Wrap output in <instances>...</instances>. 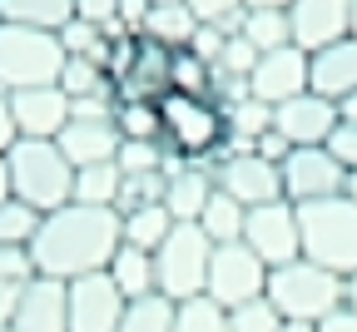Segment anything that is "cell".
Listing matches in <instances>:
<instances>
[{
	"instance_id": "obj_1",
	"label": "cell",
	"mask_w": 357,
	"mask_h": 332,
	"mask_svg": "<svg viewBox=\"0 0 357 332\" xmlns=\"http://www.w3.org/2000/svg\"><path fill=\"white\" fill-rule=\"evenodd\" d=\"M124 243V228L114 209H84V204H65L55 213L40 218V233L30 243V263L40 278H60L75 282L84 273H105L109 258Z\"/></svg>"
},
{
	"instance_id": "obj_2",
	"label": "cell",
	"mask_w": 357,
	"mask_h": 332,
	"mask_svg": "<svg viewBox=\"0 0 357 332\" xmlns=\"http://www.w3.org/2000/svg\"><path fill=\"white\" fill-rule=\"evenodd\" d=\"M159 144L174 159L189 164H213L229 144V119L223 105L208 94H159Z\"/></svg>"
},
{
	"instance_id": "obj_3",
	"label": "cell",
	"mask_w": 357,
	"mask_h": 332,
	"mask_svg": "<svg viewBox=\"0 0 357 332\" xmlns=\"http://www.w3.org/2000/svg\"><path fill=\"white\" fill-rule=\"evenodd\" d=\"M10 199L30 204L35 213H55L75 204V164L60 154L55 139H15L6 149Z\"/></svg>"
},
{
	"instance_id": "obj_4",
	"label": "cell",
	"mask_w": 357,
	"mask_h": 332,
	"mask_svg": "<svg viewBox=\"0 0 357 332\" xmlns=\"http://www.w3.org/2000/svg\"><path fill=\"white\" fill-rule=\"evenodd\" d=\"M268 303L278 308L283 322H312L333 317L337 308H347V278H337L333 268L312 263V258H293L283 268L268 273Z\"/></svg>"
},
{
	"instance_id": "obj_5",
	"label": "cell",
	"mask_w": 357,
	"mask_h": 332,
	"mask_svg": "<svg viewBox=\"0 0 357 332\" xmlns=\"http://www.w3.org/2000/svg\"><path fill=\"white\" fill-rule=\"evenodd\" d=\"M298 228H303V258L333 268L337 278L357 273V204L347 194L323 199V204H303Z\"/></svg>"
},
{
	"instance_id": "obj_6",
	"label": "cell",
	"mask_w": 357,
	"mask_h": 332,
	"mask_svg": "<svg viewBox=\"0 0 357 332\" xmlns=\"http://www.w3.org/2000/svg\"><path fill=\"white\" fill-rule=\"evenodd\" d=\"M60 70H65L60 35L30 30V25H6V20H0V94L60 84Z\"/></svg>"
},
{
	"instance_id": "obj_7",
	"label": "cell",
	"mask_w": 357,
	"mask_h": 332,
	"mask_svg": "<svg viewBox=\"0 0 357 332\" xmlns=\"http://www.w3.org/2000/svg\"><path fill=\"white\" fill-rule=\"evenodd\" d=\"M208 258H213V243L204 239V228L199 223H174V233L164 239V248L154 253L159 298H169V303L199 298L204 282H208Z\"/></svg>"
},
{
	"instance_id": "obj_8",
	"label": "cell",
	"mask_w": 357,
	"mask_h": 332,
	"mask_svg": "<svg viewBox=\"0 0 357 332\" xmlns=\"http://www.w3.org/2000/svg\"><path fill=\"white\" fill-rule=\"evenodd\" d=\"M268 293V263L248 248V243H223L208 258V282L204 298H213L218 308H243L253 298Z\"/></svg>"
},
{
	"instance_id": "obj_9",
	"label": "cell",
	"mask_w": 357,
	"mask_h": 332,
	"mask_svg": "<svg viewBox=\"0 0 357 332\" xmlns=\"http://www.w3.org/2000/svg\"><path fill=\"white\" fill-rule=\"evenodd\" d=\"M243 243L268 263V273L303 258V228H298V204L278 199V204H258L243 218Z\"/></svg>"
},
{
	"instance_id": "obj_10",
	"label": "cell",
	"mask_w": 357,
	"mask_h": 332,
	"mask_svg": "<svg viewBox=\"0 0 357 332\" xmlns=\"http://www.w3.org/2000/svg\"><path fill=\"white\" fill-rule=\"evenodd\" d=\"M278 174H283V199L288 204H323V199H337V194H347V169L323 149V144H312V149H293L283 164H278Z\"/></svg>"
},
{
	"instance_id": "obj_11",
	"label": "cell",
	"mask_w": 357,
	"mask_h": 332,
	"mask_svg": "<svg viewBox=\"0 0 357 332\" xmlns=\"http://www.w3.org/2000/svg\"><path fill=\"white\" fill-rule=\"evenodd\" d=\"M213 188L229 194L234 204L243 209H258V204H278L283 199V174L278 164H268L258 154H218L213 164Z\"/></svg>"
},
{
	"instance_id": "obj_12",
	"label": "cell",
	"mask_w": 357,
	"mask_h": 332,
	"mask_svg": "<svg viewBox=\"0 0 357 332\" xmlns=\"http://www.w3.org/2000/svg\"><path fill=\"white\" fill-rule=\"evenodd\" d=\"M15 139H60L70 124V94L60 84H40V89H15L6 94Z\"/></svg>"
},
{
	"instance_id": "obj_13",
	"label": "cell",
	"mask_w": 357,
	"mask_h": 332,
	"mask_svg": "<svg viewBox=\"0 0 357 332\" xmlns=\"http://www.w3.org/2000/svg\"><path fill=\"white\" fill-rule=\"evenodd\" d=\"M342 110L333 100H323V94H293V100L273 105V129L288 139L293 149H312V144H328V134L337 129Z\"/></svg>"
},
{
	"instance_id": "obj_14",
	"label": "cell",
	"mask_w": 357,
	"mask_h": 332,
	"mask_svg": "<svg viewBox=\"0 0 357 332\" xmlns=\"http://www.w3.org/2000/svg\"><path fill=\"white\" fill-rule=\"evenodd\" d=\"M124 298L109 282V273H84L70 282V332H119Z\"/></svg>"
},
{
	"instance_id": "obj_15",
	"label": "cell",
	"mask_w": 357,
	"mask_h": 332,
	"mask_svg": "<svg viewBox=\"0 0 357 332\" xmlns=\"http://www.w3.org/2000/svg\"><path fill=\"white\" fill-rule=\"evenodd\" d=\"M288 25H293V45L312 55L352 35V0H293Z\"/></svg>"
},
{
	"instance_id": "obj_16",
	"label": "cell",
	"mask_w": 357,
	"mask_h": 332,
	"mask_svg": "<svg viewBox=\"0 0 357 332\" xmlns=\"http://www.w3.org/2000/svg\"><path fill=\"white\" fill-rule=\"evenodd\" d=\"M248 84H253V100H263V105H283L293 94H307V50L283 45L273 55H258Z\"/></svg>"
},
{
	"instance_id": "obj_17",
	"label": "cell",
	"mask_w": 357,
	"mask_h": 332,
	"mask_svg": "<svg viewBox=\"0 0 357 332\" xmlns=\"http://www.w3.org/2000/svg\"><path fill=\"white\" fill-rule=\"evenodd\" d=\"M10 332H70V282L35 273L10 317Z\"/></svg>"
},
{
	"instance_id": "obj_18",
	"label": "cell",
	"mask_w": 357,
	"mask_h": 332,
	"mask_svg": "<svg viewBox=\"0 0 357 332\" xmlns=\"http://www.w3.org/2000/svg\"><path fill=\"white\" fill-rule=\"evenodd\" d=\"M208 199H213V169L169 154L164 159V209L174 213V223H199Z\"/></svg>"
},
{
	"instance_id": "obj_19",
	"label": "cell",
	"mask_w": 357,
	"mask_h": 332,
	"mask_svg": "<svg viewBox=\"0 0 357 332\" xmlns=\"http://www.w3.org/2000/svg\"><path fill=\"white\" fill-rule=\"evenodd\" d=\"M307 89L323 94V100L342 105L347 94H357V35L323 45V50L307 55Z\"/></svg>"
},
{
	"instance_id": "obj_20",
	"label": "cell",
	"mask_w": 357,
	"mask_h": 332,
	"mask_svg": "<svg viewBox=\"0 0 357 332\" xmlns=\"http://www.w3.org/2000/svg\"><path fill=\"white\" fill-rule=\"evenodd\" d=\"M169 65H174V50H164L149 35H139L134 65L114 84V100H159V94H169Z\"/></svg>"
},
{
	"instance_id": "obj_21",
	"label": "cell",
	"mask_w": 357,
	"mask_h": 332,
	"mask_svg": "<svg viewBox=\"0 0 357 332\" xmlns=\"http://www.w3.org/2000/svg\"><path fill=\"white\" fill-rule=\"evenodd\" d=\"M55 144L75 169H89V164H109L119 154V134H114V119H70Z\"/></svg>"
},
{
	"instance_id": "obj_22",
	"label": "cell",
	"mask_w": 357,
	"mask_h": 332,
	"mask_svg": "<svg viewBox=\"0 0 357 332\" xmlns=\"http://www.w3.org/2000/svg\"><path fill=\"white\" fill-rule=\"evenodd\" d=\"M109 282L119 288V298L124 303H139V298H154L159 293V273H154V253H144V248H129V243H119V253L109 258Z\"/></svg>"
},
{
	"instance_id": "obj_23",
	"label": "cell",
	"mask_w": 357,
	"mask_h": 332,
	"mask_svg": "<svg viewBox=\"0 0 357 332\" xmlns=\"http://www.w3.org/2000/svg\"><path fill=\"white\" fill-rule=\"evenodd\" d=\"M0 20L6 25H30L60 35L75 20V0H0Z\"/></svg>"
},
{
	"instance_id": "obj_24",
	"label": "cell",
	"mask_w": 357,
	"mask_h": 332,
	"mask_svg": "<svg viewBox=\"0 0 357 332\" xmlns=\"http://www.w3.org/2000/svg\"><path fill=\"white\" fill-rule=\"evenodd\" d=\"M194 30H199L194 10L178 0V6H154L139 35H149L154 45H164V50H189V45H194Z\"/></svg>"
},
{
	"instance_id": "obj_25",
	"label": "cell",
	"mask_w": 357,
	"mask_h": 332,
	"mask_svg": "<svg viewBox=\"0 0 357 332\" xmlns=\"http://www.w3.org/2000/svg\"><path fill=\"white\" fill-rule=\"evenodd\" d=\"M30 282H35L30 248H0V327H10V317H15Z\"/></svg>"
},
{
	"instance_id": "obj_26",
	"label": "cell",
	"mask_w": 357,
	"mask_h": 332,
	"mask_svg": "<svg viewBox=\"0 0 357 332\" xmlns=\"http://www.w3.org/2000/svg\"><path fill=\"white\" fill-rule=\"evenodd\" d=\"M243 218H248V209L213 188V199H208L204 213H199V228H204V239H208L213 248H223V243H243Z\"/></svg>"
},
{
	"instance_id": "obj_27",
	"label": "cell",
	"mask_w": 357,
	"mask_h": 332,
	"mask_svg": "<svg viewBox=\"0 0 357 332\" xmlns=\"http://www.w3.org/2000/svg\"><path fill=\"white\" fill-rule=\"evenodd\" d=\"M119 228H124V243H129V248L159 253L164 239L174 233V213H169L164 204H154V209H134V213H119Z\"/></svg>"
},
{
	"instance_id": "obj_28",
	"label": "cell",
	"mask_w": 357,
	"mask_h": 332,
	"mask_svg": "<svg viewBox=\"0 0 357 332\" xmlns=\"http://www.w3.org/2000/svg\"><path fill=\"white\" fill-rule=\"evenodd\" d=\"M119 183H124V174H119L114 159H109V164L75 169V204H84V209H114Z\"/></svg>"
},
{
	"instance_id": "obj_29",
	"label": "cell",
	"mask_w": 357,
	"mask_h": 332,
	"mask_svg": "<svg viewBox=\"0 0 357 332\" xmlns=\"http://www.w3.org/2000/svg\"><path fill=\"white\" fill-rule=\"evenodd\" d=\"M258 55H273L283 45H293V25H288V10H248L243 15V30H238Z\"/></svg>"
},
{
	"instance_id": "obj_30",
	"label": "cell",
	"mask_w": 357,
	"mask_h": 332,
	"mask_svg": "<svg viewBox=\"0 0 357 332\" xmlns=\"http://www.w3.org/2000/svg\"><path fill=\"white\" fill-rule=\"evenodd\" d=\"M60 89L70 94V100H95V94H109V100H114V80L105 75V65H95V60H79V55H65Z\"/></svg>"
},
{
	"instance_id": "obj_31",
	"label": "cell",
	"mask_w": 357,
	"mask_h": 332,
	"mask_svg": "<svg viewBox=\"0 0 357 332\" xmlns=\"http://www.w3.org/2000/svg\"><path fill=\"white\" fill-rule=\"evenodd\" d=\"M114 134L159 144V100H114Z\"/></svg>"
},
{
	"instance_id": "obj_32",
	"label": "cell",
	"mask_w": 357,
	"mask_h": 332,
	"mask_svg": "<svg viewBox=\"0 0 357 332\" xmlns=\"http://www.w3.org/2000/svg\"><path fill=\"white\" fill-rule=\"evenodd\" d=\"M174 332H229V308H218L204 293L189 303H174Z\"/></svg>"
},
{
	"instance_id": "obj_33",
	"label": "cell",
	"mask_w": 357,
	"mask_h": 332,
	"mask_svg": "<svg viewBox=\"0 0 357 332\" xmlns=\"http://www.w3.org/2000/svg\"><path fill=\"white\" fill-rule=\"evenodd\" d=\"M169 89H174V94H208V100H213V65L199 60L194 50H174Z\"/></svg>"
},
{
	"instance_id": "obj_34",
	"label": "cell",
	"mask_w": 357,
	"mask_h": 332,
	"mask_svg": "<svg viewBox=\"0 0 357 332\" xmlns=\"http://www.w3.org/2000/svg\"><path fill=\"white\" fill-rule=\"evenodd\" d=\"M60 50L65 55H79V60H95V65H105V50H109V30L105 25H89V20H70L65 30H60Z\"/></svg>"
},
{
	"instance_id": "obj_35",
	"label": "cell",
	"mask_w": 357,
	"mask_h": 332,
	"mask_svg": "<svg viewBox=\"0 0 357 332\" xmlns=\"http://www.w3.org/2000/svg\"><path fill=\"white\" fill-rule=\"evenodd\" d=\"M40 218L30 204L10 199V204H0V248H30L35 243V233H40Z\"/></svg>"
},
{
	"instance_id": "obj_36",
	"label": "cell",
	"mask_w": 357,
	"mask_h": 332,
	"mask_svg": "<svg viewBox=\"0 0 357 332\" xmlns=\"http://www.w3.org/2000/svg\"><path fill=\"white\" fill-rule=\"evenodd\" d=\"M119 332H174V303L159 298V293L129 303L124 317H119Z\"/></svg>"
},
{
	"instance_id": "obj_37",
	"label": "cell",
	"mask_w": 357,
	"mask_h": 332,
	"mask_svg": "<svg viewBox=\"0 0 357 332\" xmlns=\"http://www.w3.org/2000/svg\"><path fill=\"white\" fill-rule=\"evenodd\" d=\"M154 204H164V169H159V174H124L119 199H114V213L154 209Z\"/></svg>"
},
{
	"instance_id": "obj_38",
	"label": "cell",
	"mask_w": 357,
	"mask_h": 332,
	"mask_svg": "<svg viewBox=\"0 0 357 332\" xmlns=\"http://www.w3.org/2000/svg\"><path fill=\"white\" fill-rule=\"evenodd\" d=\"M164 159H169L164 144H149V139H119V154H114L119 174H159Z\"/></svg>"
},
{
	"instance_id": "obj_39",
	"label": "cell",
	"mask_w": 357,
	"mask_h": 332,
	"mask_svg": "<svg viewBox=\"0 0 357 332\" xmlns=\"http://www.w3.org/2000/svg\"><path fill=\"white\" fill-rule=\"evenodd\" d=\"M184 6L194 10L199 25H218V30H229V35H238L243 30V15H248L243 0H184Z\"/></svg>"
},
{
	"instance_id": "obj_40",
	"label": "cell",
	"mask_w": 357,
	"mask_h": 332,
	"mask_svg": "<svg viewBox=\"0 0 357 332\" xmlns=\"http://www.w3.org/2000/svg\"><path fill=\"white\" fill-rule=\"evenodd\" d=\"M229 332H283V317L268 298H253L243 308H229Z\"/></svg>"
},
{
	"instance_id": "obj_41",
	"label": "cell",
	"mask_w": 357,
	"mask_h": 332,
	"mask_svg": "<svg viewBox=\"0 0 357 332\" xmlns=\"http://www.w3.org/2000/svg\"><path fill=\"white\" fill-rule=\"evenodd\" d=\"M253 65H258V50L243 40V35H229V45H223V55H218V65L213 70H223V75H253Z\"/></svg>"
},
{
	"instance_id": "obj_42",
	"label": "cell",
	"mask_w": 357,
	"mask_h": 332,
	"mask_svg": "<svg viewBox=\"0 0 357 332\" xmlns=\"http://www.w3.org/2000/svg\"><path fill=\"white\" fill-rule=\"evenodd\" d=\"M323 149L352 174V169H357V124H352V119H337V129L328 134V144H323Z\"/></svg>"
},
{
	"instance_id": "obj_43",
	"label": "cell",
	"mask_w": 357,
	"mask_h": 332,
	"mask_svg": "<svg viewBox=\"0 0 357 332\" xmlns=\"http://www.w3.org/2000/svg\"><path fill=\"white\" fill-rule=\"evenodd\" d=\"M223 45H229V30H218V25H199V30H194V45H189V50H194L199 60L218 65V55H223Z\"/></svg>"
},
{
	"instance_id": "obj_44",
	"label": "cell",
	"mask_w": 357,
	"mask_h": 332,
	"mask_svg": "<svg viewBox=\"0 0 357 332\" xmlns=\"http://www.w3.org/2000/svg\"><path fill=\"white\" fill-rule=\"evenodd\" d=\"M75 15L89 25H119V0H75Z\"/></svg>"
},
{
	"instance_id": "obj_45",
	"label": "cell",
	"mask_w": 357,
	"mask_h": 332,
	"mask_svg": "<svg viewBox=\"0 0 357 332\" xmlns=\"http://www.w3.org/2000/svg\"><path fill=\"white\" fill-rule=\"evenodd\" d=\"M149 10H154V0H119V25L129 35H139L144 20H149Z\"/></svg>"
},
{
	"instance_id": "obj_46",
	"label": "cell",
	"mask_w": 357,
	"mask_h": 332,
	"mask_svg": "<svg viewBox=\"0 0 357 332\" xmlns=\"http://www.w3.org/2000/svg\"><path fill=\"white\" fill-rule=\"evenodd\" d=\"M253 154H258V159H268V164H283V159L293 154V144H288V139H283L278 129H268V134L258 139V144H253Z\"/></svg>"
},
{
	"instance_id": "obj_47",
	"label": "cell",
	"mask_w": 357,
	"mask_h": 332,
	"mask_svg": "<svg viewBox=\"0 0 357 332\" xmlns=\"http://www.w3.org/2000/svg\"><path fill=\"white\" fill-rule=\"evenodd\" d=\"M318 332H357V312H352V308H337L333 317L318 322Z\"/></svg>"
},
{
	"instance_id": "obj_48",
	"label": "cell",
	"mask_w": 357,
	"mask_h": 332,
	"mask_svg": "<svg viewBox=\"0 0 357 332\" xmlns=\"http://www.w3.org/2000/svg\"><path fill=\"white\" fill-rule=\"evenodd\" d=\"M15 144V124H10V105H6V94H0V154H6Z\"/></svg>"
},
{
	"instance_id": "obj_49",
	"label": "cell",
	"mask_w": 357,
	"mask_h": 332,
	"mask_svg": "<svg viewBox=\"0 0 357 332\" xmlns=\"http://www.w3.org/2000/svg\"><path fill=\"white\" fill-rule=\"evenodd\" d=\"M243 6H248V10H288L293 0H243Z\"/></svg>"
},
{
	"instance_id": "obj_50",
	"label": "cell",
	"mask_w": 357,
	"mask_h": 332,
	"mask_svg": "<svg viewBox=\"0 0 357 332\" xmlns=\"http://www.w3.org/2000/svg\"><path fill=\"white\" fill-rule=\"evenodd\" d=\"M0 204H10V169H6V154H0Z\"/></svg>"
},
{
	"instance_id": "obj_51",
	"label": "cell",
	"mask_w": 357,
	"mask_h": 332,
	"mask_svg": "<svg viewBox=\"0 0 357 332\" xmlns=\"http://www.w3.org/2000/svg\"><path fill=\"white\" fill-rule=\"evenodd\" d=\"M337 110H342V119H352V124H357V94H347V100H342Z\"/></svg>"
},
{
	"instance_id": "obj_52",
	"label": "cell",
	"mask_w": 357,
	"mask_h": 332,
	"mask_svg": "<svg viewBox=\"0 0 357 332\" xmlns=\"http://www.w3.org/2000/svg\"><path fill=\"white\" fill-rule=\"evenodd\" d=\"M347 308H352V312H357V273H352V278H347Z\"/></svg>"
},
{
	"instance_id": "obj_53",
	"label": "cell",
	"mask_w": 357,
	"mask_h": 332,
	"mask_svg": "<svg viewBox=\"0 0 357 332\" xmlns=\"http://www.w3.org/2000/svg\"><path fill=\"white\" fill-rule=\"evenodd\" d=\"M283 332H318L312 322H283Z\"/></svg>"
},
{
	"instance_id": "obj_54",
	"label": "cell",
	"mask_w": 357,
	"mask_h": 332,
	"mask_svg": "<svg viewBox=\"0 0 357 332\" xmlns=\"http://www.w3.org/2000/svg\"><path fill=\"white\" fill-rule=\"evenodd\" d=\"M347 199H352V204H357V169H352V174H347Z\"/></svg>"
},
{
	"instance_id": "obj_55",
	"label": "cell",
	"mask_w": 357,
	"mask_h": 332,
	"mask_svg": "<svg viewBox=\"0 0 357 332\" xmlns=\"http://www.w3.org/2000/svg\"><path fill=\"white\" fill-rule=\"evenodd\" d=\"M352 35H357V0H352Z\"/></svg>"
},
{
	"instance_id": "obj_56",
	"label": "cell",
	"mask_w": 357,
	"mask_h": 332,
	"mask_svg": "<svg viewBox=\"0 0 357 332\" xmlns=\"http://www.w3.org/2000/svg\"><path fill=\"white\" fill-rule=\"evenodd\" d=\"M154 6H178V0H154Z\"/></svg>"
},
{
	"instance_id": "obj_57",
	"label": "cell",
	"mask_w": 357,
	"mask_h": 332,
	"mask_svg": "<svg viewBox=\"0 0 357 332\" xmlns=\"http://www.w3.org/2000/svg\"><path fill=\"white\" fill-rule=\"evenodd\" d=\"M0 332H10V327H0Z\"/></svg>"
}]
</instances>
